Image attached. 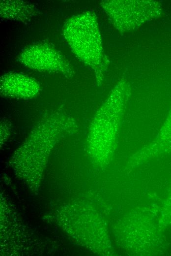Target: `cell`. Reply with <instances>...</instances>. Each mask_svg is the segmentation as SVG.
<instances>
[{"label": "cell", "instance_id": "cell-1", "mask_svg": "<svg viewBox=\"0 0 171 256\" xmlns=\"http://www.w3.org/2000/svg\"><path fill=\"white\" fill-rule=\"evenodd\" d=\"M78 130L75 120L61 111L44 116L31 130L17 151L13 164L25 176L37 177L42 172L47 157L60 139Z\"/></svg>", "mask_w": 171, "mask_h": 256}, {"label": "cell", "instance_id": "cell-2", "mask_svg": "<svg viewBox=\"0 0 171 256\" xmlns=\"http://www.w3.org/2000/svg\"><path fill=\"white\" fill-rule=\"evenodd\" d=\"M62 31L72 51L93 70L98 85H101L109 61L104 53L95 13L87 11L72 16Z\"/></svg>", "mask_w": 171, "mask_h": 256}, {"label": "cell", "instance_id": "cell-3", "mask_svg": "<svg viewBox=\"0 0 171 256\" xmlns=\"http://www.w3.org/2000/svg\"><path fill=\"white\" fill-rule=\"evenodd\" d=\"M130 88L121 80L97 111L89 127L87 141L92 147L106 148L114 143Z\"/></svg>", "mask_w": 171, "mask_h": 256}, {"label": "cell", "instance_id": "cell-4", "mask_svg": "<svg viewBox=\"0 0 171 256\" xmlns=\"http://www.w3.org/2000/svg\"><path fill=\"white\" fill-rule=\"evenodd\" d=\"M101 5L111 22L121 32L137 29L156 14L157 6L153 1L105 0Z\"/></svg>", "mask_w": 171, "mask_h": 256}, {"label": "cell", "instance_id": "cell-5", "mask_svg": "<svg viewBox=\"0 0 171 256\" xmlns=\"http://www.w3.org/2000/svg\"><path fill=\"white\" fill-rule=\"evenodd\" d=\"M17 61L26 67L38 71L60 73L68 78L74 74L64 56L48 42H39L28 46L17 57Z\"/></svg>", "mask_w": 171, "mask_h": 256}, {"label": "cell", "instance_id": "cell-6", "mask_svg": "<svg viewBox=\"0 0 171 256\" xmlns=\"http://www.w3.org/2000/svg\"><path fill=\"white\" fill-rule=\"evenodd\" d=\"M41 86L34 78L17 72H8L0 78V94L2 97L28 99L37 96Z\"/></svg>", "mask_w": 171, "mask_h": 256}, {"label": "cell", "instance_id": "cell-7", "mask_svg": "<svg viewBox=\"0 0 171 256\" xmlns=\"http://www.w3.org/2000/svg\"><path fill=\"white\" fill-rule=\"evenodd\" d=\"M38 13L34 4L23 0H0V15L3 19L26 23Z\"/></svg>", "mask_w": 171, "mask_h": 256}, {"label": "cell", "instance_id": "cell-8", "mask_svg": "<svg viewBox=\"0 0 171 256\" xmlns=\"http://www.w3.org/2000/svg\"><path fill=\"white\" fill-rule=\"evenodd\" d=\"M11 123L7 119H2L0 121V144L6 140L10 134Z\"/></svg>", "mask_w": 171, "mask_h": 256}]
</instances>
